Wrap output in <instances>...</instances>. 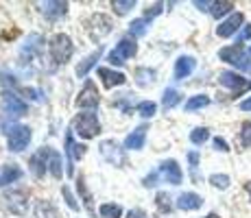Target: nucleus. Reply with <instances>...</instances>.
Segmentation results:
<instances>
[{
  "mask_svg": "<svg viewBox=\"0 0 251 218\" xmlns=\"http://www.w3.org/2000/svg\"><path fill=\"white\" fill-rule=\"evenodd\" d=\"M72 131H75L79 138H83V140L96 138V135L100 133L99 116H96L94 111H83V114H79L75 118V122H72Z\"/></svg>",
  "mask_w": 251,
  "mask_h": 218,
  "instance_id": "f257e3e1",
  "label": "nucleus"
},
{
  "mask_svg": "<svg viewBox=\"0 0 251 218\" xmlns=\"http://www.w3.org/2000/svg\"><path fill=\"white\" fill-rule=\"evenodd\" d=\"M72 50H75L72 40L68 35H64V33L52 35L50 42H48V52H50V57H52L55 64H66V61L72 57Z\"/></svg>",
  "mask_w": 251,
  "mask_h": 218,
  "instance_id": "f03ea898",
  "label": "nucleus"
},
{
  "mask_svg": "<svg viewBox=\"0 0 251 218\" xmlns=\"http://www.w3.org/2000/svg\"><path fill=\"white\" fill-rule=\"evenodd\" d=\"M28 111V105L24 103L16 92H4L2 94V114H4V122H9L11 118H20Z\"/></svg>",
  "mask_w": 251,
  "mask_h": 218,
  "instance_id": "7ed1b4c3",
  "label": "nucleus"
},
{
  "mask_svg": "<svg viewBox=\"0 0 251 218\" xmlns=\"http://www.w3.org/2000/svg\"><path fill=\"white\" fill-rule=\"evenodd\" d=\"M33 133L28 127H24V124H13V127H9L7 131V146L9 151H16L20 153L24 148L28 146V142H31Z\"/></svg>",
  "mask_w": 251,
  "mask_h": 218,
  "instance_id": "20e7f679",
  "label": "nucleus"
},
{
  "mask_svg": "<svg viewBox=\"0 0 251 218\" xmlns=\"http://www.w3.org/2000/svg\"><path fill=\"white\" fill-rule=\"evenodd\" d=\"M219 57L225 61V64L238 68V70H249V61H247V55H245L243 46L240 44H234V46H227V48H221L219 50Z\"/></svg>",
  "mask_w": 251,
  "mask_h": 218,
  "instance_id": "39448f33",
  "label": "nucleus"
},
{
  "mask_svg": "<svg viewBox=\"0 0 251 218\" xmlns=\"http://www.w3.org/2000/svg\"><path fill=\"white\" fill-rule=\"evenodd\" d=\"M136 52H138V44H136V42H133V40H123V42H120L118 46H116L114 50L107 55V61H109V64H114V66L125 64L127 59L136 57Z\"/></svg>",
  "mask_w": 251,
  "mask_h": 218,
  "instance_id": "423d86ee",
  "label": "nucleus"
},
{
  "mask_svg": "<svg viewBox=\"0 0 251 218\" xmlns=\"http://www.w3.org/2000/svg\"><path fill=\"white\" fill-rule=\"evenodd\" d=\"M219 83L223 87H227L229 92H234V94H240V92L249 90L251 87V81H247L245 76H240L238 72H231V70H223L219 74Z\"/></svg>",
  "mask_w": 251,
  "mask_h": 218,
  "instance_id": "0eeeda50",
  "label": "nucleus"
},
{
  "mask_svg": "<svg viewBox=\"0 0 251 218\" xmlns=\"http://www.w3.org/2000/svg\"><path fill=\"white\" fill-rule=\"evenodd\" d=\"M157 172H160V179H164L171 186H179L183 181V172H181L179 164H177V159H164Z\"/></svg>",
  "mask_w": 251,
  "mask_h": 218,
  "instance_id": "6e6552de",
  "label": "nucleus"
},
{
  "mask_svg": "<svg viewBox=\"0 0 251 218\" xmlns=\"http://www.w3.org/2000/svg\"><path fill=\"white\" fill-rule=\"evenodd\" d=\"M99 103H100V98H99V90H96V85L92 83V81H88L85 83V87L81 90V94H79V98H76V107L79 109H96L99 107Z\"/></svg>",
  "mask_w": 251,
  "mask_h": 218,
  "instance_id": "1a4fd4ad",
  "label": "nucleus"
},
{
  "mask_svg": "<svg viewBox=\"0 0 251 218\" xmlns=\"http://www.w3.org/2000/svg\"><path fill=\"white\" fill-rule=\"evenodd\" d=\"M88 31H90L92 40H100V37H105L109 31H112V20H109L107 16H103V13H96V16L90 20Z\"/></svg>",
  "mask_w": 251,
  "mask_h": 218,
  "instance_id": "9d476101",
  "label": "nucleus"
},
{
  "mask_svg": "<svg viewBox=\"0 0 251 218\" xmlns=\"http://www.w3.org/2000/svg\"><path fill=\"white\" fill-rule=\"evenodd\" d=\"M4 203H7V207L13 212V214L22 216L26 214V207H28V201H26V194H24L22 190H11L4 194Z\"/></svg>",
  "mask_w": 251,
  "mask_h": 218,
  "instance_id": "9b49d317",
  "label": "nucleus"
},
{
  "mask_svg": "<svg viewBox=\"0 0 251 218\" xmlns=\"http://www.w3.org/2000/svg\"><path fill=\"white\" fill-rule=\"evenodd\" d=\"M243 24H245V16H243V13H231L229 18H225V20L219 24L216 35H219V37H231L240 26H243Z\"/></svg>",
  "mask_w": 251,
  "mask_h": 218,
  "instance_id": "f8f14e48",
  "label": "nucleus"
},
{
  "mask_svg": "<svg viewBox=\"0 0 251 218\" xmlns=\"http://www.w3.org/2000/svg\"><path fill=\"white\" fill-rule=\"evenodd\" d=\"M99 151H100V155H103V159H107V162L116 164V166L125 162V157H123V148H120V144H118V142H114V140H105V142H100Z\"/></svg>",
  "mask_w": 251,
  "mask_h": 218,
  "instance_id": "ddd939ff",
  "label": "nucleus"
},
{
  "mask_svg": "<svg viewBox=\"0 0 251 218\" xmlns=\"http://www.w3.org/2000/svg\"><path fill=\"white\" fill-rule=\"evenodd\" d=\"M197 68V59L190 55H181L179 59L175 61V70H173V76H175V81H181L186 79V76H190L192 72H195Z\"/></svg>",
  "mask_w": 251,
  "mask_h": 218,
  "instance_id": "4468645a",
  "label": "nucleus"
},
{
  "mask_svg": "<svg viewBox=\"0 0 251 218\" xmlns=\"http://www.w3.org/2000/svg\"><path fill=\"white\" fill-rule=\"evenodd\" d=\"M201 205H203V196L197 194V192H183V194L177 196V207L183 212L201 210Z\"/></svg>",
  "mask_w": 251,
  "mask_h": 218,
  "instance_id": "2eb2a0df",
  "label": "nucleus"
},
{
  "mask_svg": "<svg viewBox=\"0 0 251 218\" xmlns=\"http://www.w3.org/2000/svg\"><path fill=\"white\" fill-rule=\"evenodd\" d=\"M99 76H100V81H103V85L107 87V90H112V87H116V85H123L125 81H127V76H125L123 72L112 70V68H99Z\"/></svg>",
  "mask_w": 251,
  "mask_h": 218,
  "instance_id": "dca6fc26",
  "label": "nucleus"
},
{
  "mask_svg": "<svg viewBox=\"0 0 251 218\" xmlns=\"http://www.w3.org/2000/svg\"><path fill=\"white\" fill-rule=\"evenodd\" d=\"M147 131H149L147 124L133 129L131 133L125 138V148H129V151H140V148L144 146V140H147Z\"/></svg>",
  "mask_w": 251,
  "mask_h": 218,
  "instance_id": "f3484780",
  "label": "nucleus"
},
{
  "mask_svg": "<svg viewBox=\"0 0 251 218\" xmlns=\"http://www.w3.org/2000/svg\"><path fill=\"white\" fill-rule=\"evenodd\" d=\"M48 153H50V148H42L40 153L31 157V170L35 177H44V172L48 170Z\"/></svg>",
  "mask_w": 251,
  "mask_h": 218,
  "instance_id": "a211bd4d",
  "label": "nucleus"
},
{
  "mask_svg": "<svg viewBox=\"0 0 251 218\" xmlns=\"http://www.w3.org/2000/svg\"><path fill=\"white\" fill-rule=\"evenodd\" d=\"M66 155H68L70 162H75V159H81L85 155V146L79 142H75L72 140V129L66 131Z\"/></svg>",
  "mask_w": 251,
  "mask_h": 218,
  "instance_id": "6ab92c4d",
  "label": "nucleus"
},
{
  "mask_svg": "<svg viewBox=\"0 0 251 218\" xmlns=\"http://www.w3.org/2000/svg\"><path fill=\"white\" fill-rule=\"evenodd\" d=\"M22 177V170L16 166V164H7V166L0 168V188L7 186V183H13Z\"/></svg>",
  "mask_w": 251,
  "mask_h": 218,
  "instance_id": "aec40b11",
  "label": "nucleus"
},
{
  "mask_svg": "<svg viewBox=\"0 0 251 218\" xmlns=\"http://www.w3.org/2000/svg\"><path fill=\"white\" fill-rule=\"evenodd\" d=\"M100 55H103V48H100V50H96V52H92L90 57H85V59L81 61L79 66H76V76H79V79H83V76H88V72H90L92 68L96 66V61L100 59Z\"/></svg>",
  "mask_w": 251,
  "mask_h": 218,
  "instance_id": "412c9836",
  "label": "nucleus"
},
{
  "mask_svg": "<svg viewBox=\"0 0 251 218\" xmlns=\"http://www.w3.org/2000/svg\"><path fill=\"white\" fill-rule=\"evenodd\" d=\"M48 172L55 179H61V174H64V162H61V155L57 151L48 153Z\"/></svg>",
  "mask_w": 251,
  "mask_h": 218,
  "instance_id": "4be33fe9",
  "label": "nucleus"
},
{
  "mask_svg": "<svg viewBox=\"0 0 251 218\" xmlns=\"http://www.w3.org/2000/svg\"><path fill=\"white\" fill-rule=\"evenodd\" d=\"M42 13H44L46 18H50V20H55V18H61L66 11H68V4L66 2H46L42 4Z\"/></svg>",
  "mask_w": 251,
  "mask_h": 218,
  "instance_id": "5701e85b",
  "label": "nucleus"
},
{
  "mask_svg": "<svg viewBox=\"0 0 251 218\" xmlns=\"http://www.w3.org/2000/svg\"><path fill=\"white\" fill-rule=\"evenodd\" d=\"M179 103H181V92L175 90V87H166V90H164V96H162V105H164V107L173 109V107H177Z\"/></svg>",
  "mask_w": 251,
  "mask_h": 218,
  "instance_id": "b1692460",
  "label": "nucleus"
},
{
  "mask_svg": "<svg viewBox=\"0 0 251 218\" xmlns=\"http://www.w3.org/2000/svg\"><path fill=\"white\" fill-rule=\"evenodd\" d=\"M210 105V96H205V94H195V96H190V98L186 100V105H183V109L186 111H197V109H203Z\"/></svg>",
  "mask_w": 251,
  "mask_h": 218,
  "instance_id": "393cba45",
  "label": "nucleus"
},
{
  "mask_svg": "<svg viewBox=\"0 0 251 218\" xmlns=\"http://www.w3.org/2000/svg\"><path fill=\"white\" fill-rule=\"evenodd\" d=\"M136 81H138L140 87L151 85L153 81H155V70H151V68H138L136 70Z\"/></svg>",
  "mask_w": 251,
  "mask_h": 218,
  "instance_id": "a878e982",
  "label": "nucleus"
},
{
  "mask_svg": "<svg viewBox=\"0 0 251 218\" xmlns=\"http://www.w3.org/2000/svg\"><path fill=\"white\" fill-rule=\"evenodd\" d=\"M99 214L103 218H120L123 216V207H120L118 203H103V205L99 207Z\"/></svg>",
  "mask_w": 251,
  "mask_h": 218,
  "instance_id": "bb28decb",
  "label": "nucleus"
},
{
  "mask_svg": "<svg viewBox=\"0 0 251 218\" xmlns=\"http://www.w3.org/2000/svg\"><path fill=\"white\" fill-rule=\"evenodd\" d=\"M207 140H210V129L205 127H197L190 131V142L197 144V146H201V144H205Z\"/></svg>",
  "mask_w": 251,
  "mask_h": 218,
  "instance_id": "cd10ccee",
  "label": "nucleus"
},
{
  "mask_svg": "<svg viewBox=\"0 0 251 218\" xmlns=\"http://www.w3.org/2000/svg\"><path fill=\"white\" fill-rule=\"evenodd\" d=\"M35 216L37 218H57V210L48 201H40L35 207Z\"/></svg>",
  "mask_w": 251,
  "mask_h": 218,
  "instance_id": "c85d7f7f",
  "label": "nucleus"
},
{
  "mask_svg": "<svg viewBox=\"0 0 251 218\" xmlns=\"http://www.w3.org/2000/svg\"><path fill=\"white\" fill-rule=\"evenodd\" d=\"M136 111L142 116V118H153V116H155V111H157V105L153 103V100H142V103H138Z\"/></svg>",
  "mask_w": 251,
  "mask_h": 218,
  "instance_id": "c756f323",
  "label": "nucleus"
},
{
  "mask_svg": "<svg viewBox=\"0 0 251 218\" xmlns=\"http://www.w3.org/2000/svg\"><path fill=\"white\" fill-rule=\"evenodd\" d=\"M231 9H234L231 2H212L210 13H212V18H223V16H227Z\"/></svg>",
  "mask_w": 251,
  "mask_h": 218,
  "instance_id": "7c9ffc66",
  "label": "nucleus"
},
{
  "mask_svg": "<svg viewBox=\"0 0 251 218\" xmlns=\"http://www.w3.org/2000/svg\"><path fill=\"white\" fill-rule=\"evenodd\" d=\"M147 24H149L147 18H138V20L131 22V26H129V33H131V35H136V37L144 35V33H147Z\"/></svg>",
  "mask_w": 251,
  "mask_h": 218,
  "instance_id": "2f4dec72",
  "label": "nucleus"
},
{
  "mask_svg": "<svg viewBox=\"0 0 251 218\" xmlns=\"http://www.w3.org/2000/svg\"><path fill=\"white\" fill-rule=\"evenodd\" d=\"M210 183L214 188H219V190H225V188H229V177L227 174H210Z\"/></svg>",
  "mask_w": 251,
  "mask_h": 218,
  "instance_id": "473e14b6",
  "label": "nucleus"
},
{
  "mask_svg": "<svg viewBox=\"0 0 251 218\" xmlns=\"http://www.w3.org/2000/svg\"><path fill=\"white\" fill-rule=\"evenodd\" d=\"M157 207H160V212H171L173 210V203H171V194L168 192H160L155 198Z\"/></svg>",
  "mask_w": 251,
  "mask_h": 218,
  "instance_id": "72a5a7b5",
  "label": "nucleus"
},
{
  "mask_svg": "<svg viewBox=\"0 0 251 218\" xmlns=\"http://www.w3.org/2000/svg\"><path fill=\"white\" fill-rule=\"evenodd\" d=\"M240 144L251 148V122H245L243 129H240Z\"/></svg>",
  "mask_w": 251,
  "mask_h": 218,
  "instance_id": "f704fd0d",
  "label": "nucleus"
},
{
  "mask_svg": "<svg viewBox=\"0 0 251 218\" xmlns=\"http://www.w3.org/2000/svg\"><path fill=\"white\" fill-rule=\"evenodd\" d=\"M112 7L116 9V13H120V16H125V13H127L129 9H133V7H136V0H127V2H118V0H116V2H112Z\"/></svg>",
  "mask_w": 251,
  "mask_h": 218,
  "instance_id": "c9c22d12",
  "label": "nucleus"
},
{
  "mask_svg": "<svg viewBox=\"0 0 251 218\" xmlns=\"http://www.w3.org/2000/svg\"><path fill=\"white\" fill-rule=\"evenodd\" d=\"M162 7H164L162 2H155V4H153V7H149L147 11H144V16H142V18H147V20L151 22V18H157V16H160V13H162Z\"/></svg>",
  "mask_w": 251,
  "mask_h": 218,
  "instance_id": "e433bc0d",
  "label": "nucleus"
},
{
  "mask_svg": "<svg viewBox=\"0 0 251 218\" xmlns=\"http://www.w3.org/2000/svg\"><path fill=\"white\" fill-rule=\"evenodd\" d=\"M76 183H79V186H76V188H79V194L85 196V205H88V210H92V196L88 194V186H85V181H83V179H79Z\"/></svg>",
  "mask_w": 251,
  "mask_h": 218,
  "instance_id": "4c0bfd02",
  "label": "nucleus"
},
{
  "mask_svg": "<svg viewBox=\"0 0 251 218\" xmlns=\"http://www.w3.org/2000/svg\"><path fill=\"white\" fill-rule=\"evenodd\" d=\"M61 194H64V198H66V201H68V205H70V210H79V203H76L75 201V196H72V192H70V188H61Z\"/></svg>",
  "mask_w": 251,
  "mask_h": 218,
  "instance_id": "58836bf2",
  "label": "nucleus"
},
{
  "mask_svg": "<svg viewBox=\"0 0 251 218\" xmlns=\"http://www.w3.org/2000/svg\"><path fill=\"white\" fill-rule=\"evenodd\" d=\"M188 162H190V170L197 172V166H199V153L190 151V153H188Z\"/></svg>",
  "mask_w": 251,
  "mask_h": 218,
  "instance_id": "ea45409f",
  "label": "nucleus"
},
{
  "mask_svg": "<svg viewBox=\"0 0 251 218\" xmlns=\"http://www.w3.org/2000/svg\"><path fill=\"white\" fill-rule=\"evenodd\" d=\"M245 40H251V24H245V28L240 31V35H238V44H240V46H243Z\"/></svg>",
  "mask_w": 251,
  "mask_h": 218,
  "instance_id": "a19ab883",
  "label": "nucleus"
},
{
  "mask_svg": "<svg viewBox=\"0 0 251 218\" xmlns=\"http://www.w3.org/2000/svg\"><path fill=\"white\" fill-rule=\"evenodd\" d=\"M214 146H216V151H223V153L229 151V144L223 138H214Z\"/></svg>",
  "mask_w": 251,
  "mask_h": 218,
  "instance_id": "79ce46f5",
  "label": "nucleus"
},
{
  "mask_svg": "<svg viewBox=\"0 0 251 218\" xmlns=\"http://www.w3.org/2000/svg\"><path fill=\"white\" fill-rule=\"evenodd\" d=\"M238 107L243 109V111H251V96H249V98H245V100H240Z\"/></svg>",
  "mask_w": 251,
  "mask_h": 218,
  "instance_id": "37998d69",
  "label": "nucleus"
},
{
  "mask_svg": "<svg viewBox=\"0 0 251 218\" xmlns=\"http://www.w3.org/2000/svg\"><path fill=\"white\" fill-rule=\"evenodd\" d=\"M127 218H147V214H144L142 210H131V212L127 214Z\"/></svg>",
  "mask_w": 251,
  "mask_h": 218,
  "instance_id": "c03bdc74",
  "label": "nucleus"
},
{
  "mask_svg": "<svg viewBox=\"0 0 251 218\" xmlns=\"http://www.w3.org/2000/svg\"><path fill=\"white\" fill-rule=\"evenodd\" d=\"M195 7H199L201 11H210V9H212V2H201V0H197Z\"/></svg>",
  "mask_w": 251,
  "mask_h": 218,
  "instance_id": "a18cd8bd",
  "label": "nucleus"
},
{
  "mask_svg": "<svg viewBox=\"0 0 251 218\" xmlns=\"http://www.w3.org/2000/svg\"><path fill=\"white\" fill-rule=\"evenodd\" d=\"M245 190H247V194H249V198H251V181L245 183Z\"/></svg>",
  "mask_w": 251,
  "mask_h": 218,
  "instance_id": "49530a36",
  "label": "nucleus"
},
{
  "mask_svg": "<svg viewBox=\"0 0 251 218\" xmlns=\"http://www.w3.org/2000/svg\"><path fill=\"white\" fill-rule=\"evenodd\" d=\"M203 218H219V214H207V216H203Z\"/></svg>",
  "mask_w": 251,
  "mask_h": 218,
  "instance_id": "de8ad7c7",
  "label": "nucleus"
},
{
  "mask_svg": "<svg viewBox=\"0 0 251 218\" xmlns=\"http://www.w3.org/2000/svg\"><path fill=\"white\" fill-rule=\"evenodd\" d=\"M249 57H251V48H249Z\"/></svg>",
  "mask_w": 251,
  "mask_h": 218,
  "instance_id": "09e8293b",
  "label": "nucleus"
},
{
  "mask_svg": "<svg viewBox=\"0 0 251 218\" xmlns=\"http://www.w3.org/2000/svg\"><path fill=\"white\" fill-rule=\"evenodd\" d=\"M249 72H251V68H249Z\"/></svg>",
  "mask_w": 251,
  "mask_h": 218,
  "instance_id": "8fccbe9b",
  "label": "nucleus"
}]
</instances>
